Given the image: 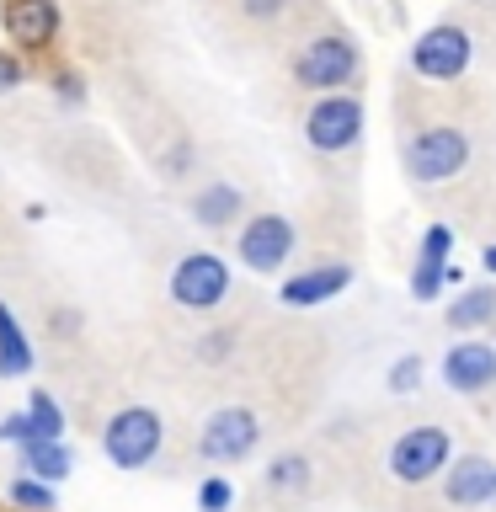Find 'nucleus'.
Masks as SVG:
<instances>
[{"mask_svg":"<svg viewBox=\"0 0 496 512\" xmlns=\"http://www.w3.org/2000/svg\"><path fill=\"white\" fill-rule=\"evenodd\" d=\"M347 283H352L347 262H320V267H304V272H294V278H283L278 304H288V310H315V304L347 294Z\"/></svg>","mask_w":496,"mask_h":512,"instance_id":"obj_12","label":"nucleus"},{"mask_svg":"<svg viewBox=\"0 0 496 512\" xmlns=\"http://www.w3.org/2000/svg\"><path fill=\"white\" fill-rule=\"evenodd\" d=\"M448 267H454V262H448ZM448 267H427V262H416L411 267V299H438L443 294V288H448Z\"/></svg>","mask_w":496,"mask_h":512,"instance_id":"obj_23","label":"nucleus"},{"mask_svg":"<svg viewBox=\"0 0 496 512\" xmlns=\"http://www.w3.org/2000/svg\"><path fill=\"white\" fill-rule=\"evenodd\" d=\"M288 6H294V0H240V16H246V22H278Z\"/></svg>","mask_w":496,"mask_h":512,"instance_id":"obj_27","label":"nucleus"},{"mask_svg":"<svg viewBox=\"0 0 496 512\" xmlns=\"http://www.w3.org/2000/svg\"><path fill=\"white\" fill-rule=\"evenodd\" d=\"M235 507V486L224 475H208L198 486V512H230Z\"/></svg>","mask_w":496,"mask_h":512,"instance_id":"obj_24","label":"nucleus"},{"mask_svg":"<svg viewBox=\"0 0 496 512\" xmlns=\"http://www.w3.org/2000/svg\"><path fill=\"white\" fill-rule=\"evenodd\" d=\"M310 480H315V470H310V459L304 454H278L267 464V491H310Z\"/></svg>","mask_w":496,"mask_h":512,"instance_id":"obj_18","label":"nucleus"},{"mask_svg":"<svg viewBox=\"0 0 496 512\" xmlns=\"http://www.w3.org/2000/svg\"><path fill=\"white\" fill-rule=\"evenodd\" d=\"M240 267H251V272H283V262L294 256V219L288 214H251L246 224H240Z\"/></svg>","mask_w":496,"mask_h":512,"instance_id":"obj_9","label":"nucleus"},{"mask_svg":"<svg viewBox=\"0 0 496 512\" xmlns=\"http://www.w3.org/2000/svg\"><path fill=\"white\" fill-rule=\"evenodd\" d=\"M54 96H59V102H86V86H80L75 70H59L54 75Z\"/></svg>","mask_w":496,"mask_h":512,"instance_id":"obj_28","label":"nucleus"},{"mask_svg":"<svg viewBox=\"0 0 496 512\" xmlns=\"http://www.w3.org/2000/svg\"><path fill=\"white\" fill-rule=\"evenodd\" d=\"M480 267H486V272H491V278H496V240H491V246H486V251H480Z\"/></svg>","mask_w":496,"mask_h":512,"instance_id":"obj_30","label":"nucleus"},{"mask_svg":"<svg viewBox=\"0 0 496 512\" xmlns=\"http://www.w3.org/2000/svg\"><path fill=\"white\" fill-rule=\"evenodd\" d=\"M256 443H262V422L246 406H219L198 427V459L208 464H240L256 454Z\"/></svg>","mask_w":496,"mask_h":512,"instance_id":"obj_6","label":"nucleus"},{"mask_svg":"<svg viewBox=\"0 0 496 512\" xmlns=\"http://www.w3.org/2000/svg\"><path fill=\"white\" fill-rule=\"evenodd\" d=\"M22 454V475H32V480H64L75 470V454H70V443H43V438H32V443H22L16 448Z\"/></svg>","mask_w":496,"mask_h":512,"instance_id":"obj_16","label":"nucleus"},{"mask_svg":"<svg viewBox=\"0 0 496 512\" xmlns=\"http://www.w3.org/2000/svg\"><path fill=\"white\" fill-rule=\"evenodd\" d=\"M59 0H6V32L22 54H43L59 43Z\"/></svg>","mask_w":496,"mask_h":512,"instance_id":"obj_10","label":"nucleus"},{"mask_svg":"<svg viewBox=\"0 0 496 512\" xmlns=\"http://www.w3.org/2000/svg\"><path fill=\"white\" fill-rule=\"evenodd\" d=\"M443 326L448 331H486L496 326V288H464L459 299H448V310H443Z\"/></svg>","mask_w":496,"mask_h":512,"instance_id":"obj_14","label":"nucleus"},{"mask_svg":"<svg viewBox=\"0 0 496 512\" xmlns=\"http://www.w3.org/2000/svg\"><path fill=\"white\" fill-rule=\"evenodd\" d=\"M400 166L416 187H438L470 166V134L459 123H427L422 134H411L400 144Z\"/></svg>","mask_w":496,"mask_h":512,"instance_id":"obj_1","label":"nucleus"},{"mask_svg":"<svg viewBox=\"0 0 496 512\" xmlns=\"http://www.w3.org/2000/svg\"><path fill=\"white\" fill-rule=\"evenodd\" d=\"M6 496H11L16 512H54V486H48V480L16 475L11 486H6Z\"/></svg>","mask_w":496,"mask_h":512,"instance_id":"obj_20","label":"nucleus"},{"mask_svg":"<svg viewBox=\"0 0 496 512\" xmlns=\"http://www.w3.org/2000/svg\"><path fill=\"white\" fill-rule=\"evenodd\" d=\"M475 59V43L459 22H438L411 43V70L422 80H459Z\"/></svg>","mask_w":496,"mask_h":512,"instance_id":"obj_8","label":"nucleus"},{"mask_svg":"<svg viewBox=\"0 0 496 512\" xmlns=\"http://www.w3.org/2000/svg\"><path fill=\"white\" fill-rule=\"evenodd\" d=\"M422 358H416V352H406V358H395L390 363V374H384V384H390V395H416L422 390Z\"/></svg>","mask_w":496,"mask_h":512,"instance_id":"obj_22","label":"nucleus"},{"mask_svg":"<svg viewBox=\"0 0 496 512\" xmlns=\"http://www.w3.org/2000/svg\"><path fill=\"white\" fill-rule=\"evenodd\" d=\"M240 208H246V192L235 182H208V187H198V198H192V219H198L203 230H224Z\"/></svg>","mask_w":496,"mask_h":512,"instance_id":"obj_15","label":"nucleus"},{"mask_svg":"<svg viewBox=\"0 0 496 512\" xmlns=\"http://www.w3.org/2000/svg\"><path fill=\"white\" fill-rule=\"evenodd\" d=\"M235 352V331H208V336H198V358L203 363H224Z\"/></svg>","mask_w":496,"mask_h":512,"instance_id":"obj_25","label":"nucleus"},{"mask_svg":"<svg viewBox=\"0 0 496 512\" xmlns=\"http://www.w3.org/2000/svg\"><path fill=\"white\" fill-rule=\"evenodd\" d=\"M32 438H38V427H32L27 411H11L6 422H0V443H16V448H22V443H32Z\"/></svg>","mask_w":496,"mask_h":512,"instance_id":"obj_26","label":"nucleus"},{"mask_svg":"<svg viewBox=\"0 0 496 512\" xmlns=\"http://www.w3.org/2000/svg\"><path fill=\"white\" fill-rule=\"evenodd\" d=\"M448 256H454V230H448V224H427L422 246H416V262H427V267H448Z\"/></svg>","mask_w":496,"mask_h":512,"instance_id":"obj_21","label":"nucleus"},{"mask_svg":"<svg viewBox=\"0 0 496 512\" xmlns=\"http://www.w3.org/2000/svg\"><path fill=\"white\" fill-rule=\"evenodd\" d=\"M160 443H166V422H160V411L150 406H123L107 416L102 427V454L118 464V470H144V464H155Z\"/></svg>","mask_w":496,"mask_h":512,"instance_id":"obj_3","label":"nucleus"},{"mask_svg":"<svg viewBox=\"0 0 496 512\" xmlns=\"http://www.w3.org/2000/svg\"><path fill=\"white\" fill-rule=\"evenodd\" d=\"M443 384L454 395H480L496 384V342H454L443 352Z\"/></svg>","mask_w":496,"mask_h":512,"instance_id":"obj_11","label":"nucleus"},{"mask_svg":"<svg viewBox=\"0 0 496 512\" xmlns=\"http://www.w3.org/2000/svg\"><path fill=\"white\" fill-rule=\"evenodd\" d=\"M32 363H38V352H32L27 331L16 326V315L0 304V379H27Z\"/></svg>","mask_w":496,"mask_h":512,"instance_id":"obj_17","label":"nucleus"},{"mask_svg":"<svg viewBox=\"0 0 496 512\" xmlns=\"http://www.w3.org/2000/svg\"><path fill=\"white\" fill-rule=\"evenodd\" d=\"M16 86H22V59L0 48V96H6V91H16Z\"/></svg>","mask_w":496,"mask_h":512,"instance_id":"obj_29","label":"nucleus"},{"mask_svg":"<svg viewBox=\"0 0 496 512\" xmlns=\"http://www.w3.org/2000/svg\"><path fill=\"white\" fill-rule=\"evenodd\" d=\"M448 459H454V438L443 427H406L390 443L384 464H390V475L400 486H427V480H438L448 470Z\"/></svg>","mask_w":496,"mask_h":512,"instance_id":"obj_5","label":"nucleus"},{"mask_svg":"<svg viewBox=\"0 0 496 512\" xmlns=\"http://www.w3.org/2000/svg\"><path fill=\"white\" fill-rule=\"evenodd\" d=\"M358 139H363V102L358 96H347V91L315 96L310 112H304V144L315 155H347Z\"/></svg>","mask_w":496,"mask_h":512,"instance_id":"obj_4","label":"nucleus"},{"mask_svg":"<svg viewBox=\"0 0 496 512\" xmlns=\"http://www.w3.org/2000/svg\"><path fill=\"white\" fill-rule=\"evenodd\" d=\"M27 416H32V427H38V438L43 443H64V411H59V400L48 395V390H32L27 395Z\"/></svg>","mask_w":496,"mask_h":512,"instance_id":"obj_19","label":"nucleus"},{"mask_svg":"<svg viewBox=\"0 0 496 512\" xmlns=\"http://www.w3.org/2000/svg\"><path fill=\"white\" fill-rule=\"evenodd\" d=\"M358 64H363V54H358V43H352V32L320 27V32H310V38L299 43L294 80H299L304 91L326 96V91H336V86H347V80L358 75Z\"/></svg>","mask_w":496,"mask_h":512,"instance_id":"obj_2","label":"nucleus"},{"mask_svg":"<svg viewBox=\"0 0 496 512\" xmlns=\"http://www.w3.org/2000/svg\"><path fill=\"white\" fill-rule=\"evenodd\" d=\"M443 496H448V507H486V502H496V464L486 454L454 459V470L443 475Z\"/></svg>","mask_w":496,"mask_h":512,"instance_id":"obj_13","label":"nucleus"},{"mask_svg":"<svg viewBox=\"0 0 496 512\" xmlns=\"http://www.w3.org/2000/svg\"><path fill=\"white\" fill-rule=\"evenodd\" d=\"M166 288L182 310H219V304L230 299V267H224V256H214V251H187L182 262L171 267Z\"/></svg>","mask_w":496,"mask_h":512,"instance_id":"obj_7","label":"nucleus"}]
</instances>
